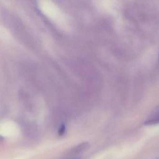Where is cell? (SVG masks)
Returning <instances> with one entry per match:
<instances>
[{"mask_svg":"<svg viewBox=\"0 0 159 159\" xmlns=\"http://www.w3.org/2000/svg\"><path fill=\"white\" fill-rule=\"evenodd\" d=\"M159 124V105L151 112L144 122L146 126H152Z\"/></svg>","mask_w":159,"mask_h":159,"instance_id":"cell-1","label":"cell"},{"mask_svg":"<svg viewBox=\"0 0 159 159\" xmlns=\"http://www.w3.org/2000/svg\"><path fill=\"white\" fill-rule=\"evenodd\" d=\"M66 131V126L65 123H62L59 127L57 131L58 135L59 136H62L64 135Z\"/></svg>","mask_w":159,"mask_h":159,"instance_id":"cell-2","label":"cell"},{"mask_svg":"<svg viewBox=\"0 0 159 159\" xmlns=\"http://www.w3.org/2000/svg\"><path fill=\"white\" fill-rule=\"evenodd\" d=\"M158 61H159V59H158Z\"/></svg>","mask_w":159,"mask_h":159,"instance_id":"cell-4","label":"cell"},{"mask_svg":"<svg viewBox=\"0 0 159 159\" xmlns=\"http://www.w3.org/2000/svg\"><path fill=\"white\" fill-rule=\"evenodd\" d=\"M4 140V139L3 137L0 135V143L3 142Z\"/></svg>","mask_w":159,"mask_h":159,"instance_id":"cell-3","label":"cell"}]
</instances>
